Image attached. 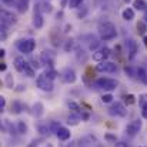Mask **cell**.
Listing matches in <instances>:
<instances>
[{
    "instance_id": "obj_1",
    "label": "cell",
    "mask_w": 147,
    "mask_h": 147,
    "mask_svg": "<svg viewBox=\"0 0 147 147\" xmlns=\"http://www.w3.org/2000/svg\"><path fill=\"white\" fill-rule=\"evenodd\" d=\"M98 34H100V37L103 40H111V39H114L117 36V30H116L113 23L104 22V23H101L98 26Z\"/></svg>"
},
{
    "instance_id": "obj_2",
    "label": "cell",
    "mask_w": 147,
    "mask_h": 147,
    "mask_svg": "<svg viewBox=\"0 0 147 147\" xmlns=\"http://www.w3.org/2000/svg\"><path fill=\"white\" fill-rule=\"evenodd\" d=\"M36 83H37V87L42 89L43 92H51L53 90V80H50L45 73L37 77V82Z\"/></svg>"
},
{
    "instance_id": "obj_3",
    "label": "cell",
    "mask_w": 147,
    "mask_h": 147,
    "mask_svg": "<svg viewBox=\"0 0 147 147\" xmlns=\"http://www.w3.org/2000/svg\"><path fill=\"white\" fill-rule=\"evenodd\" d=\"M34 47H36V42L33 39H24V40L17 42V49L22 53H32Z\"/></svg>"
},
{
    "instance_id": "obj_4",
    "label": "cell",
    "mask_w": 147,
    "mask_h": 147,
    "mask_svg": "<svg viewBox=\"0 0 147 147\" xmlns=\"http://www.w3.org/2000/svg\"><path fill=\"white\" fill-rule=\"evenodd\" d=\"M96 86L98 89H103V90H107V92H111L117 87V82L113 80V79H98L96 82Z\"/></svg>"
},
{
    "instance_id": "obj_5",
    "label": "cell",
    "mask_w": 147,
    "mask_h": 147,
    "mask_svg": "<svg viewBox=\"0 0 147 147\" xmlns=\"http://www.w3.org/2000/svg\"><path fill=\"white\" fill-rule=\"evenodd\" d=\"M109 113L113 114V116H120V117L127 116V110H126V107L123 106V103H120V101L113 103V104L110 106V109H109Z\"/></svg>"
},
{
    "instance_id": "obj_6",
    "label": "cell",
    "mask_w": 147,
    "mask_h": 147,
    "mask_svg": "<svg viewBox=\"0 0 147 147\" xmlns=\"http://www.w3.org/2000/svg\"><path fill=\"white\" fill-rule=\"evenodd\" d=\"M117 70V66L111 61H100V64H97V71L98 73H114Z\"/></svg>"
},
{
    "instance_id": "obj_7",
    "label": "cell",
    "mask_w": 147,
    "mask_h": 147,
    "mask_svg": "<svg viewBox=\"0 0 147 147\" xmlns=\"http://www.w3.org/2000/svg\"><path fill=\"white\" fill-rule=\"evenodd\" d=\"M140 129H142V120H133L126 126V133L129 136H134L140 131Z\"/></svg>"
},
{
    "instance_id": "obj_8",
    "label": "cell",
    "mask_w": 147,
    "mask_h": 147,
    "mask_svg": "<svg viewBox=\"0 0 147 147\" xmlns=\"http://www.w3.org/2000/svg\"><path fill=\"white\" fill-rule=\"evenodd\" d=\"M110 56V49L109 47H101V49L93 51V60L94 61H104L107 57Z\"/></svg>"
},
{
    "instance_id": "obj_9",
    "label": "cell",
    "mask_w": 147,
    "mask_h": 147,
    "mask_svg": "<svg viewBox=\"0 0 147 147\" xmlns=\"http://www.w3.org/2000/svg\"><path fill=\"white\" fill-rule=\"evenodd\" d=\"M0 17H1V24L3 26H11L13 23H16V16L13 14V13H10V11H6V10H3L1 11V14H0Z\"/></svg>"
},
{
    "instance_id": "obj_10",
    "label": "cell",
    "mask_w": 147,
    "mask_h": 147,
    "mask_svg": "<svg viewBox=\"0 0 147 147\" xmlns=\"http://www.w3.org/2000/svg\"><path fill=\"white\" fill-rule=\"evenodd\" d=\"M54 59H56V54L53 53V51H50V50H45L42 54H40V60H42V63L43 64H47V66H53V63H54Z\"/></svg>"
},
{
    "instance_id": "obj_11",
    "label": "cell",
    "mask_w": 147,
    "mask_h": 147,
    "mask_svg": "<svg viewBox=\"0 0 147 147\" xmlns=\"http://www.w3.org/2000/svg\"><path fill=\"white\" fill-rule=\"evenodd\" d=\"M127 47H129V59L133 60V59L136 57L137 51H139V46H137V43H136L133 39H129V40H127Z\"/></svg>"
},
{
    "instance_id": "obj_12",
    "label": "cell",
    "mask_w": 147,
    "mask_h": 147,
    "mask_svg": "<svg viewBox=\"0 0 147 147\" xmlns=\"http://www.w3.org/2000/svg\"><path fill=\"white\" fill-rule=\"evenodd\" d=\"M79 146L80 147H87V146H92L93 143H96V137L93 136V134H87V136H84V137H82L80 140H79Z\"/></svg>"
},
{
    "instance_id": "obj_13",
    "label": "cell",
    "mask_w": 147,
    "mask_h": 147,
    "mask_svg": "<svg viewBox=\"0 0 147 147\" xmlns=\"http://www.w3.org/2000/svg\"><path fill=\"white\" fill-rule=\"evenodd\" d=\"M63 79L66 83H74L76 82V73L71 69H66L63 71Z\"/></svg>"
},
{
    "instance_id": "obj_14",
    "label": "cell",
    "mask_w": 147,
    "mask_h": 147,
    "mask_svg": "<svg viewBox=\"0 0 147 147\" xmlns=\"http://www.w3.org/2000/svg\"><path fill=\"white\" fill-rule=\"evenodd\" d=\"M56 136L59 137V140H61V142H64V140H67V139H70V130H69V129H66V127H60V129L57 130V133H56Z\"/></svg>"
},
{
    "instance_id": "obj_15",
    "label": "cell",
    "mask_w": 147,
    "mask_h": 147,
    "mask_svg": "<svg viewBox=\"0 0 147 147\" xmlns=\"http://www.w3.org/2000/svg\"><path fill=\"white\" fill-rule=\"evenodd\" d=\"M43 16L39 13V11H34V16H33V26L36 29H42L43 27Z\"/></svg>"
},
{
    "instance_id": "obj_16",
    "label": "cell",
    "mask_w": 147,
    "mask_h": 147,
    "mask_svg": "<svg viewBox=\"0 0 147 147\" xmlns=\"http://www.w3.org/2000/svg\"><path fill=\"white\" fill-rule=\"evenodd\" d=\"M26 63H27V61L24 60V57H22V56L16 57V59H14V67H16V70H17V71H23Z\"/></svg>"
},
{
    "instance_id": "obj_17",
    "label": "cell",
    "mask_w": 147,
    "mask_h": 147,
    "mask_svg": "<svg viewBox=\"0 0 147 147\" xmlns=\"http://www.w3.org/2000/svg\"><path fill=\"white\" fill-rule=\"evenodd\" d=\"M123 19H124L126 22L133 20V19H134V10H133V9H130V7L124 9V10H123Z\"/></svg>"
},
{
    "instance_id": "obj_18",
    "label": "cell",
    "mask_w": 147,
    "mask_h": 147,
    "mask_svg": "<svg viewBox=\"0 0 147 147\" xmlns=\"http://www.w3.org/2000/svg\"><path fill=\"white\" fill-rule=\"evenodd\" d=\"M29 9V0H17V10L20 13H26Z\"/></svg>"
},
{
    "instance_id": "obj_19",
    "label": "cell",
    "mask_w": 147,
    "mask_h": 147,
    "mask_svg": "<svg viewBox=\"0 0 147 147\" xmlns=\"http://www.w3.org/2000/svg\"><path fill=\"white\" fill-rule=\"evenodd\" d=\"M137 76H139V80L142 82V83H144V84H147V71L144 70V69H137Z\"/></svg>"
},
{
    "instance_id": "obj_20",
    "label": "cell",
    "mask_w": 147,
    "mask_h": 147,
    "mask_svg": "<svg viewBox=\"0 0 147 147\" xmlns=\"http://www.w3.org/2000/svg\"><path fill=\"white\" fill-rule=\"evenodd\" d=\"M133 7H136L137 10H147V3L144 0H134Z\"/></svg>"
},
{
    "instance_id": "obj_21",
    "label": "cell",
    "mask_w": 147,
    "mask_h": 147,
    "mask_svg": "<svg viewBox=\"0 0 147 147\" xmlns=\"http://www.w3.org/2000/svg\"><path fill=\"white\" fill-rule=\"evenodd\" d=\"M147 30V23L143 20V22H139L137 23V33L139 34H144Z\"/></svg>"
},
{
    "instance_id": "obj_22",
    "label": "cell",
    "mask_w": 147,
    "mask_h": 147,
    "mask_svg": "<svg viewBox=\"0 0 147 147\" xmlns=\"http://www.w3.org/2000/svg\"><path fill=\"white\" fill-rule=\"evenodd\" d=\"M23 73H24L26 76H29V77H33V76H34V70L32 69V66H30L29 63H26V66H24V70H23Z\"/></svg>"
},
{
    "instance_id": "obj_23",
    "label": "cell",
    "mask_w": 147,
    "mask_h": 147,
    "mask_svg": "<svg viewBox=\"0 0 147 147\" xmlns=\"http://www.w3.org/2000/svg\"><path fill=\"white\" fill-rule=\"evenodd\" d=\"M34 114L37 117H40L43 114V106H42V103H36L34 104Z\"/></svg>"
},
{
    "instance_id": "obj_24",
    "label": "cell",
    "mask_w": 147,
    "mask_h": 147,
    "mask_svg": "<svg viewBox=\"0 0 147 147\" xmlns=\"http://www.w3.org/2000/svg\"><path fill=\"white\" fill-rule=\"evenodd\" d=\"M17 131L20 134H23V133L27 131V126L24 124V121H17Z\"/></svg>"
},
{
    "instance_id": "obj_25",
    "label": "cell",
    "mask_w": 147,
    "mask_h": 147,
    "mask_svg": "<svg viewBox=\"0 0 147 147\" xmlns=\"http://www.w3.org/2000/svg\"><path fill=\"white\" fill-rule=\"evenodd\" d=\"M83 1H84V0H70V1H69V6H70L71 9H76V7L82 6Z\"/></svg>"
},
{
    "instance_id": "obj_26",
    "label": "cell",
    "mask_w": 147,
    "mask_h": 147,
    "mask_svg": "<svg viewBox=\"0 0 147 147\" xmlns=\"http://www.w3.org/2000/svg\"><path fill=\"white\" fill-rule=\"evenodd\" d=\"M45 74L49 77L50 80H54V79H56V76H57V71H56V70H53V69H49Z\"/></svg>"
},
{
    "instance_id": "obj_27",
    "label": "cell",
    "mask_w": 147,
    "mask_h": 147,
    "mask_svg": "<svg viewBox=\"0 0 147 147\" xmlns=\"http://www.w3.org/2000/svg\"><path fill=\"white\" fill-rule=\"evenodd\" d=\"M79 119H80V114H79V113H76L74 116H71V117H69V121H67V123H69V124H70V123H71V124H77V121H79Z\"/></svg>"
},
{
    "instance_id": "obj_28",
    "label": "cell",
    "mask_w": 147,
    "mask_h": 147,
    "mask_svg": "<svg viewBox=\"0 0 147 147\" xmlns=\"http://www.w3.org/2000/svg\"><path fill=\"white\" fill-rule=\"evenodd\" d=\"M11 109L14 110V113H20V111H22V104H20L19 101H14L13 106H11Z\"/></svg>"
},
{
    "instance_id": "obj_29",
    "label": "cell",
    "mask_w": 147,
    "mask_h": 147,
    "mask_svg": "<svg viewBox=\"0 0 147 147\" xmlns=\"http://www.w3.org/2000/svg\"><path fill=\"white\" fill-rule=\"evenodd\" d=\"M124 101H126L127 104H133L136 100H134V96H133V94H127V96H124Z\"/></svg>"
},
{
    "instance_id": "obj_30",
    "label": "cell",
    "mask_w": 147,
    "mask_h": 147,
    "mask_svg": "<svg viewBox=\"0 0 147 147\" xmlns=\"http://www.w3.org/2000/svg\"><path fill=\"white\" fill-rule=\"evenodd\" d=\"M39 131L42 134H47L50 131V127H47V126H39Z\"/></svg>"
},
{
    "instance_id": "obj_31",
    "label": "cell",
    "mask_w": 147,
    "mask_h": 147,
    "mask_svg": "<svg viewBox=\"0 0 147 147\" xmlns=\"http://www.w3.org/2000/svg\"><path fill=\"white\" fill-rule=\"evenodd\" d=\"M111 100H113V96H111V94H104V96L101 97V101H103V103H110Z\"/></svg>"
},
{
    "instance_id": "obj_32",
    "label": "cell",
    "mask_w": 147,
    "mask_h": 147,
    "mask_svg": "<svg viewBox=\"0 0 147 147\" xmlns=\"http://www.w3.org/2000/svg\"><path fill=\"white\" fill-rule=\"evenodd\" d=\"M69 109H71L74 113H79V106H77L76 103H73V101H71V103H69Z\"/></svg>"
},
{
    "instance_id": "obj_33",
    "label": "cell",
    "mask_w": 147,
    "mask_h": 147,
    "mask_svg": "<svg viewBox=\"0 0 147 147\" xmlns=\"http://www.w3.org/2000/svg\"><path fill=\"white\" fill-rule=\"evenodd\" d=\"M140 106H142V107H146L147 106V94H143V96L140 97Z\"/></svg>"
},
{
    "instance_id": "obj_34",
    "label": "cell",
    "mask_w": 147,
    "mask_h": 147,
    "mask_svg": "<svg viewBox=\"0 0 147 147\" xmlns=\"http://www.w3.org/2000/svg\"><path fill=\"white\" fill-rule=\"evenodd\" d=\"M43 142V139H37V140H33L32 143H30V146L29 147H37L39 146V143H42Z\"/></svg>"
},
{
    "instance_id": "obj_35",
    "label": "cell",
    "mask_w": 147,
    "mask_h": 147,
    "mask_svg": "<svg viewBox=\"0 0 147 147\" xmlns=\"http://www.w3.org/2000/svg\"><path fill=\"white\" fill-rule=\"evenodd\" d=\"M98 47V42L97 40H93V43L90 45V50H96Z\"/></svg>"
},
{
    "instance_id": "obj_36",
    "label": "cell",
    "mask_w": 147,
    "mask_h": 147,
    "mask_svg": "<svg viewBox=\"0 0 147 147\" xmlns=\"http://www.w3.org/2000/svg\"><path fill=\"white\" fill-rule=\"evenodd\" d=\"M4 106H6V100H4V97H0V110H3Z\"/></svg>"
},
{
    "instance_id": "obj_37",
    "label": "cell",
    "mask_w": 147,
    "mask_h": 147,
    "mask_svg": "<svg viewBox=\"0 0 147 147\" xmlns=\"http://www.w3.org/2000/svg\"><path fill=\"white\" fill-rule=\"evenodd\" d=\"M142 114H143V117L147 119V106L146 107H143V111H142Z\"/></svg>"
},
{
    "instance_id": "obj_38",
    "label": "cell",
    "mask_w": 147,
    "mask_h": 147,
    "mask_svg": "<svg viewBox=\"0 0 147 147\" xmlns=\"http://www.w3.org/2000/svg\"><path fill=\"white\" fill-rule=\"evenodd\" d=\"M114 147H127V146H126L124 143H116V144H114Z\"/></svg>"
},
{
    "instance_id": "obj_39",
    "label": "cell",
    "mask_w": 147,
    "mask_h": 147,
    "mask_svg": "<svg viewBox=\"0 0 147 147\" xmlns=\"http://www.w3.org/2000/svg\"><path fill=\"white\" fill-rule=\"evenodd\" d=\"M13 1L14 0H3V3H6V4H13Z\"/></svg>"
},
{
    "instance_id": "obj_40",
    "label": "cell",
    "mask_w": 147,
    "mask_h": 147,
    "mask_svg": "<svg viewBox=\"0 0 147 147\" xmlns=\"http://www.w3.org/2000/svg\"><path fill=\"white\" fill-rule=\"evenodd\" d=\"M106 139H107V140H116V139H114L113 136H110V134H107V136H106Z\"/></svg>"
},
{
    "instance_id": "obj_41",
    "label": "cell",
    "mask_w": 147,
    "mask_h": 147,
    "mask_svg": "<svg viewBox=\"0 0 147 147\" xmlns=\"http://www.w3.org/2000/svg\"><path fill=\"white\" fill-rule=\"evenodd\" d=\"M0 70H1V71H4V70H6V64H4V63L0 66Z\"/></svg>"
},
{
    "instance_id": "obj_42",
    "label": "cell",
    "mask_w": 147,
    "mask_h": 147,
    "mask_svg": "<svg viewBox=\"0 0 147 147\" xmlns=\"http://www.w3.org/2000/svg\"><path fill=\"white\" fill-rule=\"evenodd\" d=\"M143 19H144V22L147 23V10H144V16H143Z\"/></svg>"
},
{
    "instance_id": "obj_43",
    "label": "cell",
    "mask_w": 147,
    "mask_h": 147,
    "mask_svg": "<svg viewBox=\"0 0 147 147\" xmlns=\"http://www.w3.org/2000/svg\"><path fill=\"white\" fill-rule=\"evenodd\" d=\"M143 42H144V46H146V47H147V36H146V37H144V39H143Z\"/></svg>"
},
{
    "instance_id": "obj_44",
    "label": "cell",
    "mask_w": 147,
    "mask_h": 147,
    "mask_svg": "<svg viewBox=\"0 0 147 147\" xmlns=\"http://www.w3.org/2000/svg\"><path fill=\"white\" fill-rule=\"evenodd\" d=\"M126 1H130V0H126Z\"/></svg>"
}]
</instances>
